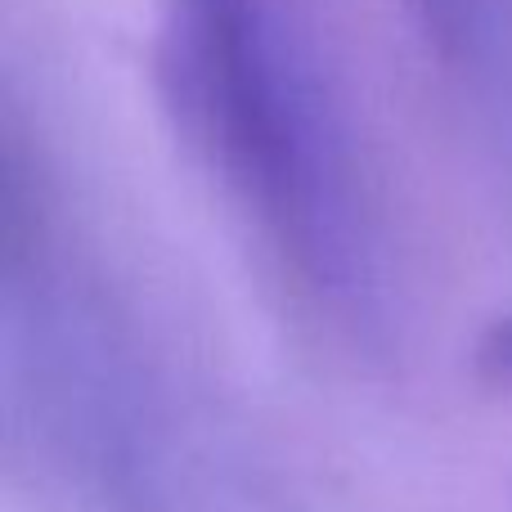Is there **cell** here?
<instances>
[{"instance_id": "cell-1", "label": "cell", "mask_w": 512, "mask_h": 512, "mask_svg": "<svg viewBox=\"0 0 512 512\" xmlns=\"http://www.w3.org/2000/svg\"><path fill=\"white\" fill-rule=\"evenodd\" d=\"M158 86L292 283L346 333H382L387 243L306 5L162 0Z\"/></svg>"}, {"instance_id": "cell-2", "label": "cell", "mask_w": 512, "mask_h": 512, "mask_svg": "<svg viewBox=\"0 0 512 512\" xmlns=\"http://www.w3.org/2000/svg\"><path fill=\"white\" fill-rule=\"evenodd\" d=\"M409 9L445 59H472L495 18V0H409Z\"/></svg>"}, {"instance_id": "cell-3", "label": "cell", "mask_w": 512, "mask_h": 512, "mask_svg": "<svg viewBox=\"0 0 512 512\" xmlns=\"http://www.w3.org/2000/svg\"><path fill=\"white\" fill-rule=\"evenodd\" d=\"M481 369L490 378H499L504 387H512V319H504V324H495L486 333V342H481Z\"/></svg>"}]
</instances>
